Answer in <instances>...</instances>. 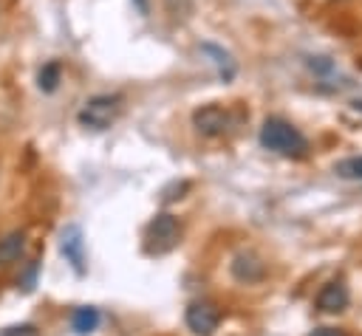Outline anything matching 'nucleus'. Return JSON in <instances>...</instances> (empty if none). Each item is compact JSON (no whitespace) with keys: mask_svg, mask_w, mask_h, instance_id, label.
<instances>
[{"mask_svg":"<svg viewBox=\"0 0 362 336\" xmlns=\"http://www.w3.org/2000/svg\"><path fill=\"white\" fill-rule=\"evenodd\" d=\"M260 144L277 155H305L308 150V141L305 136L291 127L288 121L283 119H266L263 127H260Z\"/></svg>","mask_w":362,"mask_h":336,"instance_id":"f257e3e1","label":"nucleus"},{"mask_svg":"<svg viewBox=\"0 0 362 336\" xmlns=\"http://www.w3.org/2000/svg\"><path fill=\"white\" fill-rule=\"evenodd\" d=\"M178 237H181L178 220L173 215L161 212L144 229V251L147 254H167V251H173L178 246Z\"/></svg>","mask_w":362,"mask_h":336,"instance_id":"f03ea898","label":"nucleus"},{"mask_svg":"<svg viewBox=\"0 0 362 336\" xmlns=\"http://www.w3.org/2000/svg\"><path fill=\"white\" fill-rule=\"evenodd\" d=\"M119 110H122V99L119 96H93V99L85 102V107L79 110L76 119H79L82 127L99 133V130H107L116 121Z\"/></svg>","mask_w":362,"mask_h":336,"instance_id":"7ed1b4c3","label":"nucleus"},{"mask_svg":"<svg viewBox=\"0 0 362 336\" xmlns=\"http://www.w3.org/2000/svg\"><path fill=\"white\" fill-rule=\"evenodd\" d=\"M218 325H221V311H218L215 302L201 299V302H192V305L187 308V328H189L192 333H198V336H212V333L218 330Z\"/></svg>","mask_w":362,"mask_h":336,"instance_id":"20e7f679","label":"nucleus"},{"mask_svg":"<svg viewBox=\"0 0 362 336\" xmlns=\"http://www.w3.org/2000/svg\"><path fill=\"white\" fill-rule=\"evenodd\" d=\"M192 124L204 136H223L229 130V113L223 107H218V104H206V107L192 113Z\"/></svg>","mask_w":362,"mask_h":336,"instance_id":"39448f33","label":"nucleus"},{"mask_svg":"<svg viewBox=\"0 0 362 336\" xmlns=\"http://www.w3.org/2000/svg\"><path fill=\"white\" fill-rule=\"evenodd\" d=\"M59 248L65 254V260L74 265L76 274H85V240H82V229L79 226H65L62 237H59Z\"/></svg>","mask_w":362,"mask_h":336,"instance_id":"423d86ee","label":"nucleus"},{"mask_svg":"<svg viewBox=\"0 0 362 336\" xmlns=\"http://www.w3.org/2000/svg\"><path fill=\"white\" fill-rule=\"evenodd\" d=\"M232 277L238 280V282H257V280H263V274H266V265H263V260L257 257V254H252V251H240V254H235V260H232Z\"/></svg>","mask_w":362,"mask_h":336,"instance_id":"0eeeda50","label":"nucleus"},{"mask_svg":"<svg viewBox=\"0 0 362 336\" xmlns=\"http://www.w3.org/2000/svg\"><path fill=\"white\" fill-rule=\"evenodd\" d=\"M348 285L342 280H331L328 285H322V291L317 294V308L325 311V313H337V311H345L348 308Z\"/></svg>","mask_w":362,"mask_h":336,"instance_id":"6e6552de","label":"nucleus"},{"mask_svg":"<svg viewBox=\"0 0 362 336\" xmlns=\"http://www.w3.org/2000/svg\"><path fill=\"white\" fill-rule=\"evenodd\" d=\"M25 248V234L23 232H8L6 237H0V265L14 263Z\"/></svg>","mask_w":362,"mask_h":336,"instance_id":"1a4fd4ad","label":"nucleus"},{"mask_svg":"<svg viewBox=\"0 0 362 336\" xmlns=\"http://www.w3.org/2000/svg\"><path fill=\"white\" fill-rule=\"evenodd\" d=\"M71 325H74V330H76V333H90V330H96V325H99V311H96V308H90V305L76 308V311H74Z\"/></svg>","mask_w":362,"mask_h":336,"instance_id":"9d476101","label":"nucleus"},{"mask_svg":"<svg viewBox=\"0 0 362 336\" xmlns=\"http://www.w3.org/2000/svg\"><path fill=\"white\" fill-rule=\"evenodd\" d=\"M201 48H204V54L215 56L212 62L218 65V71H221V76H223V79H232V76H235V65H232V59H229V54H226V51H221L218 45H209V42H204Z\"/></svg>","mask_w":362,"mask_h":336,"instance_id":"9b49d317","label":"nucleus"},{"mask_svg":"<svg viewBox=\"0 0 362 336\" xmlns=\"http://www.w3.org/2000/svg\"><path fill=\"white\" fill-rule=\"evenodd\" d=\"M59 76H62V71H59V62H48V65H42V71H40V76H37V85H40V90H45V93L57 90V85H59Z\"/></svg>","mask_w":362,"mask_h":336,"instance_id":"f8f14e48","label":"nucleus"},{"mask_svg":"<svg viewBox=\"0 0 362 336\" xmlns=\"http://www.w3.org/2000/svg\"><path fill=\"white\" fill-rule=\"evenodd\" d=\"M337 175L348 181H362V155L359 158H345L337 164Z\"/></svg>","mask_w":362,"mask_h":336,"instance_id":"ddd939ff","label":"nucleus"},{"mask_svg":"<svg viewBox=\"0 0 362 336\" xmlns=\"http://www.w3.org/2000/svg\"><path fill=\"white\" fill-rule=\"evenodd\" d=\"M164 6L173 17H187L192 11V0H164Z\"/></svg>","mask_w":362,"mask_h":336,"instance_id":"4468645a","label":"nucleus"},{"mask_svg":"<svg viewBox=\"0 0 362 336\" xmlns=\"http://www.w3.org/2000/svg\"><path fill=\"white\" fill-rule=\"evenodd\" d=\"M3 336H34V328H31V325H23V328H8Z\"/></svg>","mask_w":362,"mask_h":336,"instance_id":"2eb2a0df","label":"nucleus"},{"mask_svg":"<svg viewBox=\"0 0 362 336\" xmlns=\"http://www.w3.org/2000/svg\"><path fill=\"white\" fill-rule=\"evenodd\" d=\"M311 336H348V333L339 330V328H317Z\"/></svg>","mask_w":362,"mask_h":336,"instance_id":"dca6fc26","label":"nucleus"}]
</instances>
